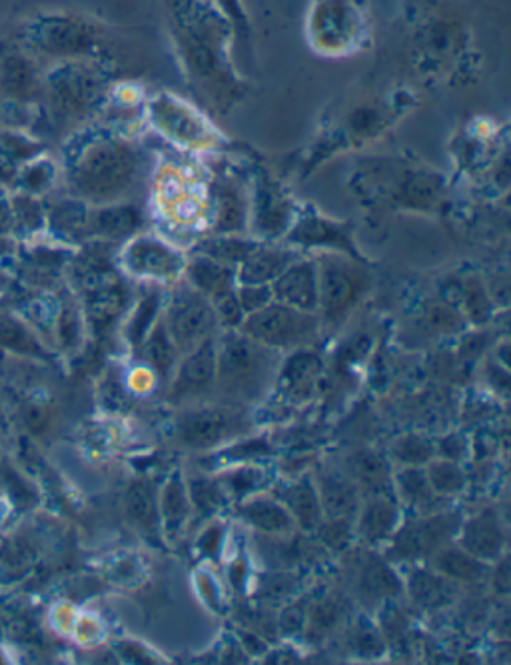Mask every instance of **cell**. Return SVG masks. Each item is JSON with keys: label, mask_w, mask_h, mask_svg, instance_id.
Instances as JSON below:
<instances>
[{"label": "cell", "mask_w": 511, "mask_h": 665, "mask_svg": "<svg viewBox=\"0 0 511 665\" xmlns=\"http://www.w3.org/2000/svg\"><path fill=\"white\" fill-rule=\"evenodd\" d=\"M272 352V348L230 330L218 348L216 380L222 392L236 400L258 398L274 378L276 358Z\"/></svg>", "instance_id": "1"}, {"label": "cell", "mask_w": 511, "mask_h": 665, "mask_svg": "<svg viewBox=\"0 0 511 665\" xmlns=\"http://www.w3.org/2000/svg\"><path fill=\"white\" fill-rule=\"evenodd\" d=\"M250 340L272 350H300L320 336V318L278 302L248 314L240 326Z\"/></svg>", "instance_id": "2"}, {"label": "cell", "mask_w": 511, "mask_h": 665, "mask_svg": "<svg viewBox=\"0 0 511 665\" xmlns=\"http://www.w3.org/2000/svg\"><path fill=\"white\" fill-rule=\"evenodd\" d=\"M318 270V310L326 324H340L358 304L368 288L366 272L352 260L326 254L316 264Z\"/></svg>", "instance_id": "3"}, {"label": "cell", "mask_w": 511, "mask_h": 665, "mask_svg": "<svg viewBox=\"0 0 511 665\" xmlns=\"http://www.w3.org/2000/svg\"><path fill=\"white\" fill-rule=\"evenodd\" d=\"M136 156L130 148L106 142L94 148L80 170L78 186L94 200H114L134 180Z\"/></svg>", "instance_id": "4"}, {"label": "cell", "mask_w": 511, "mask_h": 665, "mask_svg": "<svg viewBox=\"0 0 511 665\" xmlns=\"http://www.w3.org/2000/svg\"><path fill=\"white\" fill-rule=\"evenodd\" d=\"M460 512H436L418 518L394 534L388 558L398 562L428 560L458 536L462 528Z\"/></svg>", "instance_id": "5"}, {"label": "cell", "mask_w": 511, "mask_h": 665, "mask_svg": "<svg viewBox=\"0 0 511 665\" xmlns=\"http://www.w3.org/2000/svg\"><path fill=\"white\" fill-rule=\"evenodd\" d=\"M218 324L210 300L194 288L182 286L174 292L164 326L178 352L194 350L202 340L212 336L214 326Z\"/></svg>", "instance_id": "6"}, {"label": "cell", "mask_w": 511, "mask_h": 665, "mask_svg": "<svg viewBox=\"0 0 511 665\" xmlns=\"http://www.w3.org/2000/svg\"><path fill=\"white\" fill-rule=\"evenodd\" d=\"M248 420L236 408L210 406L184 414L176 424L178 440L194 450H212L248 430Z\"/></svg>", "instance_id": "7"}, {"label": "cell", "mask_w": 511, "mask_h": 665, "mask_svg": "<svg viewBox=\"0 0 511 665\" xmlns=\"http://www.w3.org/2000/svg\"><path fill=\"white\" fill-rule=\"evenodd\" d=\"M216 366H218L216 340L208 336L194 350H190L184 362L178 366L176 380L172 386L174 398L184 400L208 392L216 382Z\"/></svg>", "instance_id": "8"}, {"label": "cell", "mask_w": 511, "mask_h": 665, "mask_svg": "<svg viewBox=\"0 0 511 665\" xmlns=\"http://www.w3.org/2000/svg\"><path fill=\"white\" fill-rule=\"evenodd\" d=\"M460 548L466 550L476 560L490 564L498 562L506 550V528L494 510H484L478 516L462 522L460 528Z\"/></svg>", "instance_id": "9"}, {"label": "cell", "mask_w": 511, "mask_h": 665, "mask_svg": "<svg viewBox=\"0 0 511 665\" xmlns=\"http://www.w3.org/2000/svg\"><path fill=\"white\" fill-rule=\"evenodd\" d=\"M274 302L310 312L318 310V270L314 262H294L272 282Z\"/></svg>", "instance_id": "10"}, {"label": "cell", "mask_w": 511, "mask_h": 665, "mask_svg": "<svg viewBox=\"0 0 511 665\" xmlns=\"http://www.w3.org/2000/svg\"><path fill=\"white\" fill-rule=\"evenodd\" d=\"M126 266L148 278H174L184 268L182 256L156 238H138L134 240L124 254Z\"/></svg>", "instance_id": "11"}, {"label": "cell", "mask_w": 511, "mask_h": 665, "mask_svg": "<svg viewBox=\"0 0 511 665\" xmlns=\"http://www.w3.org/2000/svg\"><path fill=\"white\" fill-rule=\"evenodd\" d=\"M322 368V360L316 354L308 350H298L284 362V368L280 372L282 392L294 402L310 400L318 388Z\"/></svg>", "instance_id": "12"}, {"label": "cell", "mask_w": 511, "mask_h": 665, "mask_svg": "<svg viewBox=\"0 0 511 665\" xmlns=\"http://www.w3.org/2000/svg\"><path fill=\"white\" fill-rule=\"evenodd\" d=\"M348 470H350V480L364 490L366 494H370V498L374 496H384V498H396V490H394V476L390 470V464L384 456H380L378 452H358L348 460Z\"/></svg>", "instance_id": "13"}, {"label": "cell", "mask_w": 511, "mask_h": 665, "mask_svg": "<svg viewBox=\"0 0 511 665\" xmlns=\"http://www.w3.org/2000/svg\"><path fill=\"white\" fill-rule=\"evenodd\" d=\"M322 514L328 520H354L360 512V488L336 474H322L316 482Z\"/></svg>", "instance_id": "14"}, {"label": "cell", "mask_w": 511, "mask_h": 665, "mask_svg": "<svg viewBox=\"0 0 511 665\" xmlns=\"http://www.w3.org/2000/svg\"><path fill=\"white\" fill-rule=\"evenodd\" d=\"M276 500L290 512L294 524L304 532H316L324 520L316 484L310 478H302L276 492Z\"/></svg>", "instance_id": "15"}, {"label": "cell", "mask_w": 511, "mask_h": 665, "mask_svg": "<svg viewBox=\"0 0 511 665\" xmlns=\"http://www.w3.org/2000/svg\"><path fill=\"white\" fill-rule=\"evenodd\" d=\"M238 516L266 536H288L296 528L290 512L274 498H244L238 506Z\"/></svg>", "instance_id": "16"}, {"label": "cell", "mask_w": 511, "mask_h": 665, "mask_svg": "<svg viewBox=\"0 0 511 665\" xmlns=\"http://www.w3.org/2000/svg\"><path fill=\"white\" fill-rule=\"evenodd\" d=\"M298 258L294 252L276 246H256L236 272L240 284H272Z\"/></svg>", "instance_id": "17"}, {"label": "cell", "mask_w": 511, "mask_h": 665, "mask_svg": "<svg viewBox=\"0 0 511 665\" xmlns=\"http://www.w3.org/2000/svg\"><path fill=\"white\" fill-rule=\"evenodd\" d=\"M126 516L130 524L148 540L158 542L160 534V510L158 494L150 480H136L126 492Z\"/></svg>", "instance_id": "18"}, {"label": "cell", "mask_w": 511, "mask_h": 665, "mask_svg": "<svg viewBox=\"0 0 511 665\" xmlns=\"http://www.w3.org/2000/svg\"><path fill=\"white\" fill-rule=\"evenodd\" d=\"M398 500L374 496L362 508L358 518V536L368 544H380L390 540L400 524Z\"/></svg>", "instance_id": "19"}, {"label": "cell", "mask_w": 511, "mask_h": 665, "mask_svg": "<svg viewBox=\"0 0 511 665\" xmlns=\"http://www.w3.org/2000/svg\"><path fill=\"white\" fill-rule=\"evenodd\" d=\"M408 592L416 606L424 610H438L456 598L458 586L436 570H414L408 578Z\"/></svg>", "instance_id": "20"}, {"label": "cell", "mask_w": 511, "mask_h": 665, "mask_svg": "<svg viewBox=\"0 0 511 665\" xmlns=\"http://www.w3.org/2000/svg\"><path fill=\"white\" fill-rule=\"evenodd\" d=\"M188 278L194 290L212 298L224 290H232L236 286V270L234 266L222 264L210 256L198 254L188 264Z\"/></svg>", "instance_id": "21"}, {"label": "cell", "mask_w": 511, "mask_h": 665, "mask_svg": "<svg viewBox=\"0 0 511 665\" xmlns=\"http://www.w3.org/2000/svg\"><path fill=\"white\" fill-rule=\"evenodd\" d=\"M158 510H160V526L170 538H174L182 530L192 512L186 484L178 472L172 474L166 486L162 488V494L158 496Z\"/></svg>", "instance_id": "22"}, {"label": "cell", "mask_w": 511, "mask_h": 665, "mask_svg": "<svg viewBox=\"0 0 511 665\" xmlns=\"http://www.w3.org/2000/svg\"><path fill=\"white\" fill-rule=\"evenodd\" d=\"M290 240L296 244H304V246H330V248L354 254V258H358L354 252L352 240L346 234V228H342L330 220L318 218V216L304 218L290 234Z\"/></svg>", "instance_id": "23"}, {"label": "cell", "mask_w": 511, "mask_h": 665, "mask_svg": "<svg viewBox=\"0 0 511 665\" xmlns=\"http://www.w3.org/2000/svg\"><path fill=\"white\" fill-rule=\"evenodd\" d=\"M396 496L402 498L408 506L420 512H438V502L442 500L430 486L424 466H404L394 476Z\"/></svg>", "instance_id": "24"}, {"label": "cell", "mask_w": 511, "mask_h": 665, "mask_svg": "<svg viewBox=\"0 0 511 665\" xmlns=\"http://www.w3.org/2000/svg\"><path fill=\"white\" fill-rule=\"evenodd\" d=\"M434 570L442 576H446L452 582H462V584H476L480 582L488 568L484 562L476 560L462 548H442L432 556Z\"/></svg>", "instance_id": "25"}, {"label": "cell", "mask_w": 511, "mask_h": 665, "mask_svg": "<svg viewBox=\"0 0 511 665\" xmlns=\"http://www.w3.org/2000/svg\"><path fill=\"white\" fill-rule=\"evenodd\" d=\"M140 212L132 206H116L100 210L94 218V232L108 240L132 236L140 228Z\"/></svg>", "instance_id": "26"}, {"label": "cell", "mask_w": 511, "mask_h": 665, "mask_svg": "<svg viewBox=\"0 0 511 665\" xmlns=\"http://www.w3.org/2000/svg\"><path fill=\"white\" fill-rule=\"evenodd\" d=\"M290 206L274 190H264L258 200L256 210V228L264 236H280L290 222Z\"/></svg>", "instance_id": "27"}, {"label": "cell", "mask_w": 511, "mask_h": 665, "mask_svg": "<svg viewBox=\"0 0 511 665\" xmlns=\"http://www.w3.org/2000/svg\"><path fill=\"white\" fill-rule=\"evenodd\" d=\"M426 476L428 482L432 486V490L440 496V498H448V496H458L466 490V474L460 468L458 462L452 460H430L426 464Z\"/></svg>", "instance_id": "28"}, {"label": "cell", "mask_w": 511, "mask_h": 665, "mask_svg": "<svg viewBox=\"0 0 511 665\" xmlns=\"http://www.w3.org/2000/svg\"><path fill=\"white\" fill-rule=\"evenodd\" d=\"M186 490H188L192 510H196L204 518L218 514L226 506V492H224L220 480L194 478L186 484Z\"/></svg>", "instance_id": "29"}, {"label": "cell", "mask_w": 511, "mask_h": 665, "mask_svg": "<svg viewBox=\"0 0 511 665\" xmlns=\"http://www.w3.org/2000/svg\"><path fill=\"white\" fill-rule=\"evenodd\" d=\"M146 356L152 364V368L162 376H170L176 364L178 350L164 326V322H158L152 332L146 336Z\"/></svg>", "instance_id": "30"}, {"label": "cell", "mask_w": 511, "mask_h": 665, "mask_svg": "<svg viewBox=\"0 0 511 665\" xmlns=\"http://www.w3.org/2000/svg\"><path fill=\"white\" fill-rule=\"evenodd\" d=\"M256 246H258L256 242H250V240H244V238H238L232 234H224L214 240H204L198 246V252L204 256H210L222 264L236 266V264H242Z\"/></svg>", "instance_id": "31"}, {"label": "cell", "mask_w": 511, "mask_h": 665, "mask_svg": "<svg viewBox=\"0 0 511 665\" xmlns=\"http://www.w3.org/2000/svg\"><path fill=\"white\" fill-rule=\"evenodd\" d=\"M244 204L234 188L224 186L218 190V220L216 230L220 234H236L244 230Z\"/></svg>", "instance_id": "32"}, {"label": "cell", "mask_w": 511, "mask_h": 665, "mask_svg": "<svg viewBox=\"0 0 511 665\" xmlns=\"http://www.w3.org/2000/svg\"><path fill=\"white\" fill-rule=\"evenodd\" d=\"M264 482H266L264 470L258 466H248V464L238 466L220 478V484H222L226 496H234L238 500L252 496Z\"/></svg>", "instance_id": "33"}, {"label": "cell", "mask_w": 511, "mask_h": 665, "mask_svg": "<svg viewBox=\"0 0 511 665\" xmlns=\"http://www.w3.org/2000/svg\"><path fill=\"white\" fill-rule=\"evenodd\" d=\"M392 456L402 466H426L436 456V444L424 436L408 434L394 444Z\"/></svg>", "instance_id": "34"}, {"label": "cell", "mask_w": 511, "mask_h": 665, "mask_svg": "<svg viewBox=\"0 0 511 665\" xmlns=\"http://www.w3.org/2000/svg\"><path fill=\"white\" fill-rule=\"evenodd\" d=\"M400 582L392 574V570L386 564L372 562L366 566L364 576H362V590L374 598H384V596H396L400 592Z\"/></svg>", "instance_id": "35"}, {"label": "cell", "mask_w": 511, "mask_h": 665, "mask_svg": "<svg viewBox=\"0 0 511 665\" xmlns=\"http://www.w3.org/2000/svg\"><path fill=\"white\" fill-rule=\"evenodd\" d=\"M210 304H212V310L216 314V320L226 326L228 330H238L244 322V310L238 302V296H236V288L232 290H224L212 298H208Z\"/></svg>", "instance_id": "36"}, {"label": "cell", "mask_w": 511, "mask_h": 665, "mask_svg": "<svg viewBox=\"0 0 511 665\" xmlns=\"http://www.w3.org/2000/svg\"><path fill=\"white\" fill-rule=\"evenodd\" d=\"M158 118H162V124L166 130H172L174 136L178 138H188V140H198L202 136V128L194 120L192 112L180 110V108H160Z\"/></svg>", "instance_id": "37"}, {"label": "cell", "mask_w": 511, "mask_h": 665, "mask_svg": "<svg viewBox=\"0 0 511 665\" xmlns=\"http://www.w3.org/2000/svg\"><path fill=\"white\" fill-rule=\"evenodd\" d=\"M158 304H160V296L152 292L136 308V314H134V318H132V322L128 326V336H130V340L136 346L144 344V338H146V334L150 330V324H152V320H154V316L158 312Z\"/></svg>", "instance_id": "38"}, {"label": "cell", "mask_w": 511, "mask_h": 665, "mask_svg": "<svg viewBox=\"0 0 511 665\" xmlns=\"http://www.w3.org/2000/svg\"><path fill=\"white\" fill-rule=\"evenodd\" d=\"M320 542L334 550V552H342L348 548L350 538H352V522L350 520H328L324 518L320 522V526L316 528Z\"/></svg>", "instance_id": "39"}, {"label": "cell", "mask_w": 511, "mask_h": 665, "mask_svg": "<svg viewBox=\"0 0 511 665\" xmlns=\"http://www.w3.org/2000/svg\"><path fill=\"white\" fill-rule=\"evenodd\" d=\"M236 296H238V302L246 316L254 314L274 302L272 288L268 284H242L236 290Z\"/></svg>", "instance_id": "40"}, {"label": "cell", "mask_w": 511, "mask_h": 665, "mask_svg": "<svg viewBox=\"0 0 511 665\" xmlns=\"http://www.w3.org/2000/svg\"><path fill=\"white\" fill-rule=\"evenodd\" d=\"M270 454V448L264 440H252V442H246V444H240V446H234L230 448L226 454H222L224 458L232 460V462H248V460H254V458H260V456H268Z\"/></svg>", "instance_id": "41"}, {"label": "cell", "mask_w": 511, "mask_h": 665, "mask_svg": "<svg viewBox=\"0 0 511 665\" xmlns=\"http://www.w3.org/2000/svg\"><path fill=\"white\" fill-rule=\"evenodd\" d=\"M466 304H468V310L474 318H478L476 322H484L488 310H490V304H488V298L482 290V286H478V282H472L468 284L466 288Z\"/></svg>", "instance_id": "42"}, {"label": "cell", "mask_w": 511, "mask_h": 665, "mask_svg": "<svg viewBox=\"0 0 511 665\" xmlns=\"http://www.w3.org/2000/svg\"><path fill=\"white\" fill-rule=\"evenodd\" d=\"M436 452L444 458V460H452V462H460L466 458V438L464 436H458V434H452V436H446L438 442V448Z\"/></svg>", "instance_id": "43"}, {"label": "cell", "mask_w": 511, "mask_h": 665, "mask_svg": "<svg viewBox=\"0 0 511 665\" xmlns=\"http://www.w3.org/2000/svg\"><path fill=\"white\" fill-rule=\"evenodd\" d=\"M222 540H224V530H222V526H218V524H214V526H210L208 530H204V534L200 536V540H198V548H200V552L206 556V558H218V554H220V548H222Z\"/></svg>", "instance_id": "44"}, {"label": "cell", "mask_w": 511, "mask_h": 665, "mask_svg": "<svg viewBox=\"0 0 511 665\" xmlns=\"http://www.w3.org/2000/svg\"><path fill=\"white\" fill-rule=\"evenodd\" d=\"M286 634H298L304 630V612L300 608H288L280 620Z\"/></svg>", "instance_id": "45"}, {"label": "cell", "mask_w": 511, "mask_h": 665, "mask_svg": "<svg viewBox=\"0 0 511 665\" xmlns=\"http://www.w3.org/2000/svg\"><path fill=\"white\" fill-rule=\"evenodd\" d=\"M356 644L360 646V652L364 656H372L376 654L378 650H382V642L380 638L372 632V630H362L358 636H356Z\"/></svg>", "instance_id": "46"}, {"label": "cell", "mask_w": 511, "mask_h": 665, "mask_svg": "<svg viewBox=\"0 0 511 665\" xmlns=\"http://www.w3.org/2000/svg\"><path fill=\"white\" fill-rule=\"evenodd\" d=\"M230 580H232V586H234L236 590L242 588V584H244V580H246V562H244V560L238 558V560L232 564V568H230Z\"/></svg>", "instance_id": "47"}, {"label": "cell", "mask_w": 511, "mask_h": 665, "mask_svg": "<svg viewBox=\"0 0 511 665\" xmlns=\"http://www.w3.org/2000/svg\"><path fill=\"white\" fill-rule=\"evenodd\" d=\"M494 588H498L502 594H508L510 590V568L508 562H502L498 568V578H494Z\"/></svg>", "instance_id": "48"}]
</instances>
